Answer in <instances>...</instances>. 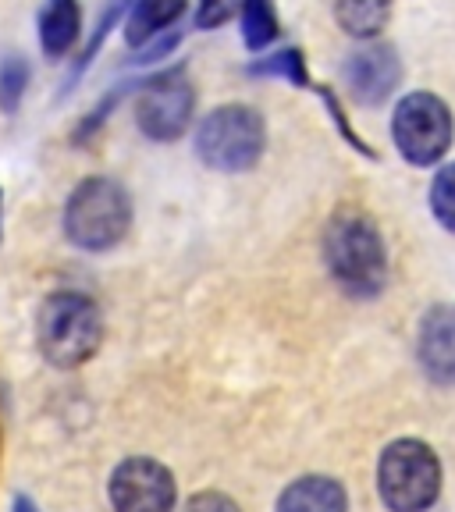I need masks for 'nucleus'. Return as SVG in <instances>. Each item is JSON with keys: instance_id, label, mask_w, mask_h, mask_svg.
Segmentation results:
<instances>
[{"instance_id": "393cba45", "label": "nucleus", "mask_w": 455, "mask_h": 512, "mask_svg": "<svg viewBox=\"0 0 455 512\" xmlns=\"http://www.w3.org/2000/svg\"><path fill=\"white\" fill-rule=\"evenodd\" d=\"M0 200H4V192H0Z\"/></svg>"}, {"instance_id": "f3484780", "label": "nucleus", "mask_w": 455, "mask_h": 512, "mask_svg": "<svg viewBox=\"0 0 455 512\" xmlns=\"http://www.w3.org/2000/svg\"><path fill=\"white\" fill-rule=\"evenodd\" d=\"M32 82V64L22 54H8L0 61V111L15 114L22 107L25 93H29Z\"/></svg>"}, {"instance_id": "b1692460", "label": "nucleus", "mask_w": 455, "mask_h": 512, "mask_svg": "<svg viewBox=\"0 0 455 512\" xmlns=\"http://www.w3.org/2000/svg\"><path fill=\"white\" fill-rule=\"evenodd\" d=\"M11 512H40V509L32 505V498H29V495H18L15 502H11Z\"/></svg>"}, {"instance_id": "6ab92c4d", "label": "nucleus", "mask_w": 455, "mask_h": 512, "mask_svg": "<svg viewBox=\"0 0 455 512\" xmlns=\"http://www.w3.org/2000/svg\"><path fill=\"white\" fill-rule=\"evenodd\" d=\"M431 214L438 217V224L445 232L455 235V160L434 175L431 182Z\"/></svg>"}, {"instance_id": "423d86ee", "label": "nucleus", "mask_w": 455, "mask_h": 512, "mask_svg": "<svg viewBox=\"0 0 455 512\" xmlns=\"http://www.w3.org/2000/svg\"><path fill=\"white\" fill-rule=\"evenodd\" d=\"M392 139L395 150L413 164V168H431L448 153L455 139V121L452 111L441 96L424 93H406L392 114Z\"/></svg>"}, {"instance_id": "412c9836", "label": "nucleus", "mask_w": 455, "mask_h": 512, "mask_svg": "<svg viewBox=\"0 0 455 512\" xmlns=\"http://www.w3.org/2000/svg\"><path fill=\"white\" fill-rule=\"evenodd\" d=\"M310 89H313V93L320 96V100H324V111H328V114H331V121H335V128H338V136H342V143H349L352 150H356V153H363V157L377 160V153L370 150V146H367V143H363V139H360V132H356V128L349 125V118H345L342 104H338V96L331 93L328 86H320V82H313Z\"/></svg>"}, {"instance_id": "4be33fe9", "label": "nucleus", "mask_w": 455, "mask_h": 512, "mask_svg": "<svg viewBox=\"0 0 455 512\" xmlns=\"http://www.w3.org/2000/svg\"><path fill=\"white\" fill-rule=\"evenodd\" d=\"M235 8H239V0H196V18L192 22H196V29L214 32L232 18Z\"/></svg>"}, {"instance_id": "5701e85b", "label": "nucleus", "mask_w": 455, "mask_h": 512, "mask_svg": "<svg viewBox=\"0 0 455 512\" xmlns=\"http://www.w3.org/2000/svg\"><path fill=\"white\" fill-rule=\"evenodd\" d=\"M182 512H242V509L235 498L221 495V491H200V495H192L185 502Z\"/></svg>"}, {"instance_id": "9b49d317", "label": "nucleus", "mask_w": 455, "mask_h": 512, "mask_svg": "<svg viewBox=\"0 0 455 512\" xmlns=\"http://www.w3.org/2000/svg\"><path fill=\"white\" fill-rule=\"evenodd\" d=\"M82 36V4L79 0H43L36 15V40L47 61H64L79 47Z\"/></svg>"}, {"instance_id": "f257e3e1", "label": "nucleus", "mask_w": 455, "mask_h": 512, "mask_svg": "<svg viewBox=\"0 0 455 512\" xmlns=\"http://www.w3.org/2000/svg\"><path fill=\"white\" fill-rule=\"evenodd\" d=\"M324 264L352 299H377L388 285V249L377 224L360 210H338L324 228Z\"/></svg>"}, {"instance_id": "a211bd4d", "label": "nucleus", "mask_w": 455, "mask_h": 512, "mask_svg": "<svg viewBox=\"0 0 455 512\" xmlns=\"http://www.w3.org/2000/svg\"><path fill=\"white\" fill-rule=\"evenodd\" d=\"M136 86H139V82H118L114 89H107V93L93 104V111H89L86 118H79V125L72 128V143L75 146H86L89 139H93L96 132H100V128L107 125V118H111V114L118 111L121 100H125L128 93H136Z\"/></svg>"}, {"instance_id": "9d476101", "label": "nucleus", "mask_w": 455, "mask_h": 512, "mask_svg": "<svg viewBox=\"0 0 455 512\" xmlns=\"http://www.w3.org/2000/svg\"><path fill=\"white\" fill-rule=\"evenodd\" d=\"M420 367L438 384H455V306H434L420 324Z\"/></svg>"}, {"instance_id": "0eeeda50", "label": "nucleus", "mask_w": 455, "mask_h": 512, "mask_svg": "<svg viewBox=\"0 0 455 512\" xmlns=\"http://www.w3.org/2000/svg\"><path fill=\"white\" fill-rule=\"evenodd\" d=\"M196 114V89L185 64L157 72L136 86V125L150 143H178Z\"/></svg>"}, {"instance_id": "dca6fc26", "label": "nucleus", "mask_w": 455, "mask_h": 512, "mask_svg": "<svg viewBox=\"0 0 455 512\" xmlns=\"http://www.w3.org/2000/svg\"><path fill=\"white\" fill-rule=\"evenodd\" d=\"M246 75H256V79H285L292 82L296 89H310L313 79L306 72V57L299 47H285L271 57H256L253 64L246 68Z\"/></svg>"}, {"instance_id": "7ed1b4c3", "label": "nucleus", "mask_w": 455, "mask_h": 512, "mask_svg": "<svg viewBox=\"0 0 455 512\" xmlns=\"http://www.w3.org/2000/svg\"><path fill=\"white\" fill-rule=\"evenodd\" d=\"M36 342L50 367L75 370L100 352L104 313L86 292H50L36 317Z\"/></svg>"}, {"instance_id": "f03ea898", "label": "nucleus", "mask_w": 455, "mask_h": 512, "mask_svg": "<svg viewBox=\"0 0 455 512\" xmlns=\"http://www.w3.org/2000/svg\"><path fill=\"white\" fill-rule=\"evenodd\" d=\"M64 239L82 253H107L121 246L132 228V196L111 175H89L68 192L61 210Z\"/></svg>"}, {"instance_id": "20e7f679", "label": "nucleus", "mask_w": 455, "mask_h": 512, "mask_svg": "<svg viewBox=\"0 0 455 512\" xmlns=\"http://www.w3.org/2000/svg\"><path fill=\"white\" fill-rule=\"evenodd\" d=\"M267 146L264 114L249 104H221L210 114H203L196 128V157L210 171L224 175H242L256 168Z\"/></svg>"}, {"instance_id": "4468645a", "label": "nucleus", "mask_w": 455, "mask_h": 512, "mask_svg": "<svg viewBox=\"0 0 455 512\" xmlns=\"http://www.w3.org/2000/svg\"><path fill=\"white\" fill-rule=\"evenodd\" d=\"M392 18V0H335V22L352 40H374Z\"/></svg>"}, {"instance_id": "6e6552de", "label": "nucleus", "mask_w": 455, "mask_h": 512, "mask_svg": "<svg viewBox=\"0 0 455 512\" xmlns=\"http://www.w3.org/2000/svg\"><path fill=\"white\" fill-rule=\"evenodd\" d=\"M175 477L150 456H132L111 473L114 512H175Z\"/></svg>"}, {"instance_id": "f8f14e48", "label": "nucleus", "mask_w": 455, "mask_h": 512, "mask_svg": "<svg viewBox=\"0 0 455 512\" xmlns=\"http://www.w3.org/2000/svg\"><path fill=\"white\" fill-rule=\"evenodd\" d=\"M345 505H349L345 488L324 473L292 480L278 498V512H345Z\"/></svg>"}, {"instance_id": "2eb2a0df", "label": "nucleus", "mask_w": 455, "mask_h": 512, "mask_svg": "<svg viewBox=\"0 0 455 512\" xmlns=\"http://www.w3.org/2000/svg\"><path fill=\"white\" fill-rule=\"evenodd\" d=\"M242 4V43L246 50L260 54L281 36V18L274 0H239Z\"/></svg>"}, {"instance_id": "aec40b11", "label": "nucleus", "mask_w": 455, "mask_h": 512, "mask_svg": "<svg viewBox=\"0 0 455 512\" xmlns=\"http://www.w3.org/2000/svg\"><path fill=\"white\" fill-rule=\"evenodd\" d=\"M118 4H111V8L104 11V18L96 22V29H93V36H89V43L79 50V57H75V64H72V72H68V79H64V89H72L75 82L86 75V68L96 61V54H100V47H104V40H107V32L114 29V22H118Z\"/></svg>"}, {"instance_id": "39448f33", "label": "nucleus", "mask_w": 455, "mask_h": 512, "mask_svg": "<svg viewBox=\"0 0 455 512\" xmlns=\"http://www.w3.org/2000/svg\"><path fill=\"white\" fill-rule=\"evenodd\" d=\"M377 491L392 512H427L441 495V463L434 448L416 438H402L381 452Z\"/></svg>"}, {"instance_id": "1a4fd4ad", "label": "nucleus", "mask_w": 455, "mask_h": 512, "mask_svg": "<svg viewBox=\"0 0 455 512\" xmlns=\"http://www.w3.org/2000/svg\"><path fill=\"white\" fill-rule=\"evenodd\" d=\"M342 79H345V93L360 107H381L399 89L402 61L395 54V47H388V43H370V47L352 50L345 57Z\"/></svg>"}, {"instance_id": "ddd939ff", "label": "nucleus", "mask_w": 455, "mask_h": 512, "mask_svg": "<svg viewBox=\"0 0 455 512\" xmlns=\"http://www.w3.org/2000/svg\"><path fill=\"white\" fill-rule=\"evenodd\" d=\"M185 4L189 0H136L125 18V43L128 47H143L160 32L175 29Z\"/></svg>"}]
</instances>
